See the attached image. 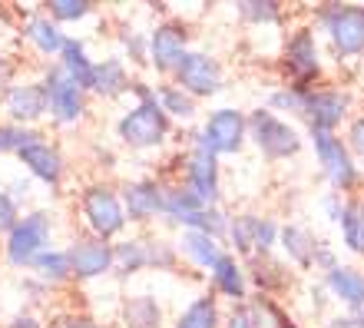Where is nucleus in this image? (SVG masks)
<instances>
[{"mask_svg":"<svg viewBox=\"0 0 364 328\" xmlns=\"http://www.w3.org/2000/svg\"><path fill=\"white\" fill-rule=\"evenodd\" d=\"M119 139L136 149H149V146H159L169 133V116L163 113L159 100H146L139 107H133L129 113L119 120Z\"/></svg>","mask_w":364,"mask_h":328,"instance_id":"nucleus-1","label":"nucleus"},{"mask_svg":"<svg viewBox=\"0 0 364 328\" xmlns=\"http://www.w3.org/2000/svg\"><path fill=\"white\" fill-rule=\"evenodd\" d=\"M50 242V216L47 213H30L17 219V226L7 232V262L17 269H30L40 252H47Z\"/></svg>","mask_w":364,"mask_h":328,"instance_id":"nucleus-2","label":"nucleus"},{"mask_svg":"<svg viewBox=\"0 0 364 328\" xmlns=\"http://www.w3.org/2000/svg\"><path fill=\"white\" fill-rule=\"evenodd\" d=\"M321 23L331 33V43L341 57H355L364 50V7H348V4H325L321 7Z\"/></svg>","mask_w":364,"mask_h":328,"instance_id":"nucleus-3","label":"nucleus"},{"mask_svg":"<svg viewBox=\"0 0 364 328\" xmlns=\"http://www.w3.org/2000/svg\"><path fill=\"white\" fill-rule=\"evenodd\" d=\"M249 129L255 146L269 159H285V156H295L301 149V139H298L295 129L285 120H278L275 113H269V110H255L249 120Z\"/></svg>","mask_w":364,"mask_h":328,"instance_id":"nucleus-4","label":"nucleus"},{"mask_svg":"<svg viewBox=\"0 0 364 328\" xmlns=\"http://www.w3.org/2000/svg\"><path fill=\"white\" fill-rule=\"evenodd\" d=\"M83 216H87L90 229L96 232V239H103V242L109 236H116V232H123V226H126L123 203L106 186H90L87 193H83Z\"/></svg>","mask_w":364,"mask_h":328,"instance_id":"nucleus-5","label":"nucleus"},{"mask_svg":"<svg viewBox=\"0 0 364 328\" xmlns=\"http://www.w3.org/2000/svg\"><path fill=\"white\" fill-rule=\"evenodd\" d=\"M186 189L202 206H215V199H219V163H215V153L199 136H196V149H192L189 166H186Z\"/></svg>","mask_w":364,"mask_h":328,"instance_id":"nucleus-6","label":"nucleus"},{"mask_svg":"<svg viewBox=\"0 0 364 328\" xmlns=\"http://www.w3.org/2000/svg\"><path fill=\"white\" fill-rule=\"evenodd\" d=\"M315 139V153H318V163L325 166V176L328 183L335 189H351L358 183V166L351 163V153L345 149V143L338 139L335 133H311Z\"/></svg>","mask_w":364,"mask_h":328,"instance_id":"nucleus-7","label":"nucleus"},{"mask_svg":"<svg viewBox=\"0 0 364 328\" xmlns=\"http://www.w3.org/2000/svg\"><path fill=\"white\" fill-rule=\"evenodd\" d=\"M43 90H47V107L57 123H77L83 116V90L63 73V67H50L43 77Z\"/></svg>","mask_w":364,"mask_h":328,"instance_id":"nucleus-8","label":"nucleus"},{"mask_svg":"<svg viewBox=\"0 0 364 328\" xmlns=\"http://www.w3.org/2000/svg\"><path fill=\"white\" fill-rule=\"evenodd\" d=\"M245 129H249V123H245V116H242L239 110H215V113L209 116V123L202 126L199 139L209 146L215 156L239 153L242 139H245Z\"/></svg>","mask_w":364,"mask_h":328,"instance_id":"nucleus-9","label":"nucleus"},{"mask_svg":"<svg viewBox=\"0 0 364 328\" xmlns=\"http://www.w3.org/2000/svg\"><path fill=\"white\" fill-rule=\"evenodd\" d=\"M173 73L189 97H212L222 87V67L205 53H186Z\"/></svg>","mask_w":364,"mask_h":328,"instance_id":"nucleus-10","label":"nucleus"},{"mask_svg":"<svg viewBox=\"0 0 364 328\" xmlns=\"http://www.w3.org/2000/svg\"><path fill=\"white\" fill-rule=\"evenodd\" d=\"M4 110L17 126H30L37 123L40 116H47V90L43 83H14V87L4 93Z\"/></svg>","mask_w":364,"mask_h":328,"instance_id":"nucleus-11","label":"nucleus"},{"mask_svg":"<svg viewBox=\"0 0 364 328\" xmlns=\"http://www.w3.org/2000/svg\"><path fill=\"white\" fill-rule=\"evenodd\" d=\"M285 70L291 73V87L305 93V83L318 77V43L311 30H298L285 47Z\"/></svg>","mask_w":364,"mask_h":328,"instance_id":"nucleus-12","label":"nucleus"},{"mask_svg":"<svg viewBox=\"0 0 364 328\" xmlns=\"http://www.w3.org/2000/svg\"><path fill=\"white\" fill-rule=\"evenodd\" d=\"M305 120L311 133H331L348 113V97L335 90H321V93H308L305 90Z\"/></svg>","mask_w":364,"mask_h":328,"instance_id":"nucleus-13","label":"nucleus"},{"mask_svg":"<svg viewBox=\"0 0 364 328\" xmlns=\"http://www.w3.org/2000/svg\"><path fill=\"white\" fill-rule=\"evenodd\" d=\"M70 272L77 279H96L103 272L113 269V245L103 239H80L70 245Z\"/></svg>","mask_w":364,"mask_h":328,"instance_id":"nucleus-14","label":"nucleus"},{"mask_svg":"<svg viewBox=\"0 0 364 328\" xmlns=\"http://www.w3.org/2000/svg\"><path fill=\"white\" fill-rule=\"evenodd\" d=\"M182 57H186V30L179 23L156 27L153 37H149V60H153V67L163 70V73H173Z\"/></svg>","mask_w":364,"mask_h":328,"instance_id":"nucleus-15","label":"nucleus"},{"mask_svg":"<svg viewBox=\"0 0 364 328\" xmlns=\"http://www.w3.org/2000/svg\"><path fill=\"white\" fill-rule=\"evenodd\" d=\"M123 209L129 219L146 222L156 213H163V186H156L153 179H139V183H126L123 189Z\"/></svg>","mask_w":364,"mask_h":328,"instance_id":"nucleus-16","label":"nucleus"},{"mask_svg":"<svg viewBox=\"0 0 364 328\" xmlns=\"http://www.w3.org/2000/svg\"><path fill=\"white\" fill-rule=\"evenodd\" d=\"M17 156H20V163L27 166L37 179H43L47 186H57L60 183V176H63V159H60V153L50 143L37 139V143L23 146Z\"/></svg>","mask_w":364,"mask_h":328,"instance_id":"nucleus-17","label":"nucleus"},{"mask_svg":"<svg viewBox=\"0 0 364 328\" xmlns=\"http://www.w3.org/2000/svg\"><path fill=\"white\" fill-rule=\"evenodd\" d=\"M182 252L189 255L196 265H202V269H215L219 265V259L225 255V252L219 249V239H212V236H205V232H196L189 229L186 236H182Z\"/></svg>","mask_w":364,"mask_h":328,"instance_id":"nucleus-18","label":"nucleus"},{"mask_svg":"<svg viewBox=\"0 0 364 328\" xmlns=\"http://www.w3.org/2000/svg\"><path fill=\"white\" fill-rule=\"evenodd\" d=\"M60 67H63V73H67L80 90H93V67L96 63L87 60L80 40H67V43H63V60H60Z\"/></svg>","mask_w":364,"mask_h":328,"instance_id":"nucleus-19","label":"nucleus"},{"mask_svg":"<svg viewBox=\"0 0 364 328\" xmlns=\"http://www.w3.org/2000/svg\"><path fill=\"white\" fill-rule=\"evenodd\" d=\"M328 289L335 292L341 302H348L351 309H358V305H364V275L355 269H341V265H335V269L328 272Z\"/></svg>","mask_w":364,"mask_h":328,"instance_id":"nucleus-20","label":"nucleus"},{"mask_svg":"<svg viewBox=\"0 0 364 328\" xmlns=\"http://www.w3.org/2000/svg\"><path fill=\"white\" fill-rule=\"evenodd\" d=\"M23 37H27L43 57L63 53V43H67V37L57 30V23H50V17H30L27 27H23Z\"/></svg>","mask_w":364,"mask_h":328,"instance_id":"nucleus-21","label":"nucleus"},{"mask_svg":"<svg viewBox=\"0 0 364 328\" xmlns=\"http://www.w3.org/2000/svg\"><path fill=\"white\" fill-rule=\"evenodd\" d=\"M93 90L100 97H119L129 90V77H126L123 60H103L93 67Z\"/></svg>","mask_w":364,"mask_h":328,"instance_id":"nucleus-22","label":"nucleus"},{"mask_svg":"<svg viewBox=\"0 0 364 328\" xmlns=\"http://www.w3.org/2000/svg\"><path fill=\"white\" fill-rule=\"evenodd\" d=\"M123 322H126V328H163V312H159L156 299L136 295V299H126Z\"/></svg>","mask_w":364,"mask_h":328,"instance_id":"nucleus-23","label":"nucleus"},{"mask_svg":"<svg viewBox=\"0 0 364 328\" xmlns=\"http://www.w3.org/2000/svg\"><path fill=\"white\" fill-rule=\"evenodd\" d=\"M212 282L222 295L229 299H245V275H242V265L235 262V255H222L219 265L212 269Z\"/></svg>","mask_w":364,"mask_h":328,"instance_id":"nucleus-24","label":"nucleus"},{"mask_svg":"<svg viewBox=\"0 0 364 328\" xmlns=\"http://www.w3.org/2000/svg\"><path fill=\"white\" fill-rule=\"evenodd\" d=\"M278 236H282V245H285V252L298 262V265H311V262H315L318 242L311 239V232H308V229H301V226H285V229L278 232Z\"/></svg>","mask_w":364,"mask_h":328,"instance_id":"nucleus-25","label":"nucleus"},{"mask_svg":"<svg viewBox=\"0 0 364 328\" xmlns=\"http://www.w3.org/2000/svg\"><path fill=\"white\" fill-rule=\"evenodd\" d=\"M199 209H205V206H202L186 186H169V189H163V213L169 216V219H176L179 226L189 219L192 213H199Z\"/></svg>","mask_w":364,"mask_h":328,"instance_id":"nucleus-26","label":"nucleus"},{"mask_svg":"<svg viewBox=\"0 0 364 328\" xmlns=\"http://www.w3.org/2000/svg\"><path fill=\"white\" fill-rule=\"evenodd\" d=\"M113 265H116V272L119 275H133V272H139V269H146L149 265V245L146 242H139V239H129V242H119L113 249Z\"/></svg>","mask_w":364,"mask_h":328,"instance_id":"nucleus-27","label":"nucleus"},{"mask_svg":"<svg viewBox=\"0 0 364 328\" xmlns=\"http://www.w3.org/2000/svg\"><path fill=\"white\" fill-rule=\"evenodd\" d=\"M176 328H219V309H215V299H212V295L196 299L189 309L179 315Z\"/></svg>","mask_w":364,"mask_h":328,"instance_id":"nucleus-28","label":"nucleus"},{"mask_svg":"<svg viewBox=\"0 0 364 328\" xmlns=\"http://www.w3.org/2000/svg\"><path fill=\"white\" fill-rule=\"evenodd\" d=\"M30 269H37V275L43 282H67L73 272H70V255L67 252H57V249H47V252H40L37 259H33V265Z\"/></svg>","mask_w":364,"mask_h":328,"instance_id":"nucleus-29","label":"nucleus"},{"mask_svg":"<svg viewBox=\"0 0 364 328\" xmlns=\"http://www.w3.org/2000/svg\"><path fill=\"white\" fill-rule=\"evenodd\" d=\"M156 100H159V107H163L166 116H179V120H189V116L196 113V100H192L186 90H179V87H159Z\"/></svg>","mask_w":364,"mask_h":328,"instance_id":"nucleus-30","label":"nucleus"},{"mask_svg":"<svg viewBox=\"0 0 364 328\" xmlns=\"http://www.w3.org/2000/svg\"><path fill=\"white\" fill-rule=\"evenodd\" d=\"M182 226H189V229H196V232H205V236H212V239H219L222 232H229V219H225L215 206H205V209H199V213H192Z\"/></svg>","mask_w":364,"mask_h":328,"instance_id":"nucleus-31","label":"nucleus"},{"mask_svg":"<svg viewBox=\"0 0 364 328\" xmlns=\"http://www.w3.org/2000/svg\"><path fill=\"white\" fill-rule=\"evenodd\" d=\"M43 136L37 129H27V126H17V123H0V153H20L23 146L37 143Z\"/></svg>","mask_w":364,"mask_h":328,"instance_id":"nucleus-32","label":"nucleus"},{"mask_svg":"<svg viewBox=\"0 0 364 328\" xmlns=\"http://www.w3.org/2000/svg\"><path fill=\"white\" fill-rule=\"evenodd\" d=\"M255 229H259V216H239L235 222H229V236L235 252H242V255L255 252Z\"/></svg>","mask_w":364,"mask_h":328,"instance_id":"nucleus-33","label":"nucleus"},{"mask_svg":"<svg viewBox=\"0 0 364 328\" xmlns=\"http://www.w3.org/2000/svg\"><path fill=\"white\" fill-rule=\"evenodd\" d=\"M239 14L252 23H278V17H282L278 4H272V0H245V4H239Z\"/></svg>","mask_w":364,"mask_h":328,"instance_id":"nucleus-34","label":"nucleus"},{"mask_svg":"<svg viewBox=\"0 0 364 328\" xmlns=\"http://www.w3.org/2000/svg\"><path fill=\"white\" fill-rule=\"evenodd\" d=\"M47 7H50V17L53 20H80L93 10V4H90V0H50Z\"/></svg>","mask_w":364,"mask_h":328,"instance_id":"nucleus-35","label":"nucleus"},{"mask_svg":"<svg viewBox=\"0 0 364 328\" xmlns=\"http://www.w3.org/2000/svg\"><path fill=\"white\" fill-rule=\"evenodd\" d=\"M275 110H285V113H301L305 110V93L295 87H288V90H275L269 100Z\"/></svg>","mask_w":364,"mask_h":328,"instance_id":"nucleus-36","label":"nucleus"},{"mask_svg":"<svg viewBox=\"0 0 364 328\" xmlns=\"http://www.w3.org/2000/svg\"><path fill=\"white\" fill-rule=\"evenodd\" d=\"M20 213H17V199L14 196H7L4 189H0V236H7L14 226H17Z\"/></svg>","mask_w":364,"mask_h":328,"instance_id":"nucleus-37","label":"nucleus"},{"mask_svg":"<svg viewBox=\"0 0 364 328\" xmlns=\"http://www.w3.org/2000/svg\"><path fill=\"white\" fill-rule=\"evenodd\" d=\"M341 232H345V245L348 249L358 252V206H345V213H341Z\"/></svg>","mask_w":364,"mask_h":328,"instance_id":"nucleus-38","label":"nucleus"},{"mask_svg":"<svg viewBox=\"0 0 364 328\" xmlns=\"http://www.w3.org/2000/svg\"><path fill=\"white\" fill-rule=\"evenodd\" d=\"M275 236H278V226L272 219H259V229H255V252H265L275 245Z\"/></svg>","mask_w":364,"mask_h":328,"instance_id":"nucleus-39","label":"nucleus"},{"mask_svg":"<svg viewBox=\"0 0 364 328\" xmlns=\"http://www.w3.org/2000/svg\"><path fill=\"white\" fill-rule=\"evenodd\" d=\"M176 262V252L166 245V242H153L149 245V265H156V269H173Z\"/></svg>","mask_w":364,"mask_h":328,"instance_id":"nucleus-40","label":"nucleus"},{"mask_svg":"<svg viewBox=\"0 0 364 328\" xmlns=\"http://www.w3.org/2000/svg\"><path fill=\"white\" fill-rule=\"evenodd\" d=\"M123 43H126V50H129V60H133V63H146V47H149V43H146L139 33H126Z\"/></svg>","mask_w":364,"mask_h":328,"instance_id":"nucleus-41","label":"nucleus"},{"mask_svg":"<svg viewBox=\"0 0 364 328\" xmlns=\"http://www.w3.org/2000/svg\"><path fill=\"white\" fill-rule=\"evenodd\" d=\"M229 328H255V312L245 309V305H239L235 315L229 319Z\"/></svg>","mask_w":364,"mask_h":328,"instance_id":"nucleus-42","label":"nucleus"},{"mask_svg":"<svg viewBox=\"0 0 364 328\" xmlns=\"http://www.w3.org/2000/svg\"><path fill=\"white\" fill-rule=\"evenodd\" d=\"M348 139H351V149H355V153L364 159V116H361V120H355V126H351V136H348Z\"/></svg>","mask_w":364,"mask_h":328,"instance_id":"nucleus-43","label":"nucleus"},{"mask_svg":"<svg viewBox=\"0 0 364 328\" xmlns=\"http://www.w3.org/2000/svg\"><path fill=\"white\" fill-rule=\"evenodd\" d=\"M10 87H14V63L0 53V93H7Z\"/></svg>","mask_w":364,"mask_h":328,"instance_id":"nucleus-44","label":"nucleus"},{"mask_svg":"<svg viewBox=\"0 0 364 328\" xmlns=\"http://www.w3.org/2000/svg\"><path fill=\"white\" fill-rule=\"evenodd\" d=\"M50 328H100L93 319H80V315H70V319H60L53 322Z\"/></svg>","mask_w":364,"mask_h":328,"instance_id":"nucleus-45","label":"nucleus"},{"mask_svg":"<svg viewBox=\"0 0 364 328\" xmlns=\"http://www.w3.org/2000/svg\"><path fill=\"white\" fill-rule=\"evenodd\" d=\"M325 209H328V216H331L335 222H341V213H345V206L338 203L335 196H328V199H325Z\"/></svg>","mask_w":364,"mask_h":328,"instance_id":"nucleus-46","label":"nucleus"},{"mask_svg":"<svg viewBox=\"0 0 364 328\" xmlns=\"http://www.w3.org/2000/svg\"><path fill=\"white\" fill-rule=\"evenodd\" d=\"M7 328H43V325H40L37 319H30V315H17V319L10 322Z\"/></svg>","mask_w":364,"mask_h":328,"instance_id":"nucleus-47","label":"nucleus"},{"mask_svg":"<svg viewBox=\"0 0 364 328\" xmlns=\"http://www.w3.org/2000/svg\"><path fill=\"white\" fill-rule=\"evenodd\" d=\"M358 252H364V203L358 206Z\"/></svg>","mask_w":364,"mask_h":328,"instance_id":"nucleus-48","label":"nucleus"},{"mask_svg":"<svg viewBox=\"0 0 364 328\" xmlns=\"http://www.w3.org/2000/svg\"><path fill=\"white\" fill-rule=\"evenodd\" d=\"M328 328H364V325H361V322H358V319H335V322H331V325H328Z\"/></svg>","mask_w":364,"mask_h":328,"instance_id":"nucleus-49","label":"nucleus"},{"mask_svg":"<svg viewBox=\"0 0 364 328\" xmlns=\"http://www.w3.org/2000/svg\"><path fill=\"white\" fill-rule=\"evenodd\" d=\"M14 193H17V196H27V183H14Z\"/></svg>","mask_w":364,"mask_h":328,"instance_id":"nucleus-50","label":"nucleus"},{"mask_svg":"<svg viewBox=\"0 0 364 328\" xmlns=\"http://www.w3.org/2000/svg\"><path fill=\"white\" fill-rule=\"evenodd\" d=\"M351 319H358V322H361V325H364V305H358V309H355V315H351Z\"/></svg>","mask_w":364,"mask_h":328,"instance_id":"nucleus-51","label":"nucleus"}]
</instances>
